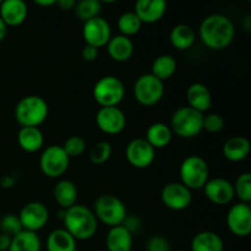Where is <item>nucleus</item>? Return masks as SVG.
I'll list each match as a JSON object with an SVG mask.
<instances>
[{
    "label": "nucleus",
    "instance_id": "1",
    "mask_svg": "<svg viewBox=\"0 0 251 251\" xmlns=\"http://www.w3.org/2000/svg\"><path fill=\"white\" fill-rule=\"evenodd\" d=\"M199 36L207 48L222 50L227 48L234 39V24L226 15L211 14L201 21Z\"/></svg>",
    "mask_w": 251,
    "mask_h": 251
},
{
    "label": "nucleus",
    "instance_id": "2",
    "mask_svg": "<svg viewBox=\"0 0 251 251\" xmlns=\"http://www.w3.org/2000/svg\"><path fill=\"white\" fill-rule=\"evenodd\" d=\"M64 229L77 242L93 238L98 229V221L91 208L83 205H74L64 213Z\"/></svg>",
    "mask_w": 251,
    "mask_h": 251
},
{
    "label": "nucleus",
    "instance_id": "3",
    "mask_svg": "<svg viewBox=\"0 0 251 251\" xmlns=\"http://www.w3.org/2000/svg\"><path fill=\"white\" fill-rule=\"evenodd\" d=\"M49 107L46 100L36 95L21 98L15 107V119L21 127H38L46 122Z\"/></svg>",
    "mask_w": 251,
    "mask_h": 251
},
{
    "label": "nucleus",
    "instance_id": "4",
    "mask_svg": "<svg viewBox=\"0 0 251 251\" xmlns=\"http://www.w3.org/2000/svg\"><path fill=\"white\" fill-rule=\"evenodd\" d=\"M92 211L98 222L110 228L122 226L127 216L125 203L119 198L110 194L98 196L93 203Z\"/></svg>",
    "mask_w": 251,
    "mask_h": 251
},
{
    "label": "nucleus",
    "instance_id": "5",
    "mask_svg": "<svg viewBox=\"0 0 251 251\" xmlns=\"http://www.w3.org/2000/svg\"><path fill=\"white\" fill-rule=\"evenodd\" d=\"M202 113L188 107H180L172 114L171 127L172 132L183 139L195 137L202 131Z\"/></svg>",
    "mask_w": 251,
    "mask_h": 251
},
{
    "label": "nucleus",
    "instance_id": "6",
    "mask_svg": "<svg viewBox=\"0 0 251 251\" xmlns=\"http://www.w3.org/2000/svg\"><path fill=\"white\" fill-rule=\"evenodd\" d=\"M179 176H180V183L185 185L186 188L193 190H200L205 186L210 178V169L208 164L202 157L188 156L180 164L179 168Z\"/></svg>",
    "mask_w": 251,
    "mask_h": 251
},
{
    "label": "nucleus",
    "instance_id": "7",
    "mask_svg": "<svg viewBox=\"0 0 251 251\" xmlns=\"http://www.w3.org/2000/svg\"><path fill=\"white\" fill-rule=\"evenodd\" d=\"M124 96L125 86L117 76H103L93 86V98L100 107H118Z\"/></svg>",
    "mask_w": 251,
    "mask_h": 251
},
{
    "label": "nucleus",
    "instance_id": "8",
    "mask_svg": "<svg viewBox=\"0 0 251 251\" xmlns=\"http://www.w3.org/2000/svg\"><path fill=\"white\" fill-rule=\"evenodd\" d=\"M164 83L151 73L139 76L134 85L135 100L145 107L157 104L163 98Z\"/></svg>",
    "mask_w": 251,
    "mask_h": 251
},
{
    "label": "nucleus",
    "instance_id": "9",
    "mask_svg": "<svg viewBox=\"0 0 251 251\" xmlns=\"http://www.w3.org/2000/svg\"><path fill=\"white\" fill-rule=\"evenodd\" d=\"M70 158L60 145H50L43 150L39 158V168L48 178H59L68 171Z\"/></svg>",
    "mask_w": 251,
    "mask_h": 251
},
{
    "label": "nucleus",
    "instance_id": "10",
    "mask_svg": "<svg viewBox=\"0 0 251 251\" xmlns=\"http://www.w3.org/2000/svg\"><path fill=\"white\" fill-rule=\"evenodd\" d=\"M17 216L24 230L37 233L48 223L49 210L44 203L39 201H32L26 203Z\"/></svg>",
    "mask_w": 251,
    "mask_h": 251
},
{
    "label": "nucleus",
    "instance_id": "11",
    "mask_svg": "<svg viewBox=\"0 0 251 251\" xmlns=\"http://www.w3.org/2000/svg\"><path fill=\"white\" fill-rule=\"evenodd\" d=\"M162 202L172 211H183L190 206L193 193L180 181H172L166 184L161 191Z\"/></svg>",
    "mask_w": 251,
    "mask_h": 251
},
{
    "label": "nucleus",
    "instance_id": "12",
    "mask_svg": "<svg viewBox=\"0 0 251 251\" xmlns=\"http://www.w3.org/2000/svg\"><path fill=\"white\" fill-rule=\"evenodd\" d=\"M226 223L230 233L245 238L251 233V208L249 203L238 202L228 210Z\"/></svg>",
    "mask_w": 251,
    "mask_h": 251
},
{
    "label": "nucleus",
    "instance_id": "13",
    "mask_svg": "<svg viewBox=\"0 0 251 251\" xmlns=\"http://www.w3.org/2000/svg\"><path fill=\"white\" fill-rule=\"evenodd\" d=\"M82 36L86 44L100 49L107 46L109 39L112 38V28L107 20L97 16L83 22Z\"/></svg>",
    "mask_w": 251,
    "mask_h": 251
},
{
    "label": "nucleus",
    "instance_id": "14",
    "mask_svg": "<svg viewBox=\"0 0 251 251\" xmlns=\"http://www.w3.org/2000/svg\"><path fill=\"white\" fill-rule=\"evenodd\" d=\"M125 157L134 168L145 169L153 163L156 158V150L145 139H134L126 145Z\"/></svg>",
    "mask_w": 251,
    "mask_h": 251
},
{
    "label": "nucleus",
    "instance_id": "15",
    "mask_svg": "<svg viewBox=\"0 0 251 251\" xmlns=\"http://www.w3.org/2000/svg\"><path fill=\"white\" fill-rule=\"evenodd\" d=\"M98 129L108 135H118L126 126V117L119 107H100L96 114Z\"/></svg>",
    "mask_w": 251,
    "mask_h": 251
},
{
    "label": "nucleus",
    "instance_id": "16",
    "mask_svg": "<svg viewBox=\"0 0 251 251\" xmlns=\"http://www.w3.org/2000/svg\"><path fill=\"white\" fill-rule=\"evenodd\" d=\"M203 193L215 205H228L234 199V189L233 184L225 178L208 179L203 186Z\"/></svg>",
    "mask_w": 251,
    "mask_h": 251
},
{
    "label": "nucleus",
    "instance_id": "17",
    "mask_svg": "<svg viewBox=\"0 0 251 251\" xmlns=\"http://www.w3.org/2000/svg\"><path fill=\"white\" fill-rule=\"evenodd\" d=\"M167 7L168 4L166 0H139L135 4L134 12L137 15L142 25L154 24L166 15Z\"/></svg>",
    "mask_w": 251,
    "mask_h": 251
},
{
    "label": "nucleus",
    "instance_id": "18",
    "mask_svg": "<svg viewBox=\"0 0 251 251\" xmlns=\"http://www.w3.org/2000/svg\"><path fill=\"white\" fill-rule=\"evenodd\" d=\"M28 15V7L24 0H4L0 4V17L6 26H20Z\"/></svg>",
    "mask_w": 251,
    "mask_h": 251
},
{
    "label": "nucleus",
    "instance_id": "19",
    "mask_svg": "<svg viewBox=\"0 0 251 251\" xmlns=\"http://www.w3.org/2000/svg\"><path fill=\"white\" fill-rule=\"evenodd\" d=\"M188 107L200 113L207 112L212 105V95L210 88L201 82H194L186 90Z\"/></svg>",
    "mask_w": 251,
    "mask_h": 251
},
{
    "label": "nucleus",
    "instance_id": "20",
    "mask_svg": "<svg viewBox=\"0 0 251 251\" xmlns=\"http://www.w3.org/2000/svg\"><path fill=\"white\" fill-rule=\"evenodd\" d=\"M108 55L114 61L124 63L127 61L134 54V43L129 37L117 34L112 36L109 42L107 43Z\"/></svg>",
    "mask_w": 251,
    "mask_h": 251
},
{
    "label": "nucleus",
    "instance_id": "21",
    "mask_svg": "<svg viewBox=\"0 0 251 251\" xmlns=\"http://www.w3.org/2000/svg\"><path fill=\"white\" fill-rule=\"evenodd\" d=\"M54 200L63 210L73 207L77 201L78 191L75 184L68 179H61L55 184L53 190Z\"/></svg>",
    "mask_w": 251,
    "mask_h": 251
},
{
    "label": "nucleus",
    "instance_id": "22",
    "mask_svg": "<svg viewBox=\"0 0 251 251\" xmlns=\"http://www.w3.org/2000/svg\"><path fill=\"white\" fill-rule=\"evenodd\" d=\"M107 251H131L132 234L123 226L112 227L105 237Z\"/></svg>",
    "mask_w": 251,
    "mask_h": 251
},
{
    "label": "nucleus",
    "instance_id": "23",
    "mask_svg": "<svg viewBox=\"0 0 251 251\" xmlns=\"http://www.w3.org/2000/svg\"><path fill=\"white\" fill-rule=\"evenodd\" d=\"M191 251H223L225 243L220 234L212 230H202L194 235L190 244Z\"/></svg>",
    "mask_w": 251,
    "mask_h": 251
},
{
    "label": "nucleus",
    "instance_id": "24",
    "mask_svg": "<svg viewBox=\"0 0 251 251\" xmlns=\"http://www.w3.org/2000/svg\"><path fill=\"white\" fill-rule=\"evenodd\" d=\"M250 152V142L244 136H233L223 145V154L230 162H242Z\"/></svg>",
    "mask_w": 251,
    "mask_h": 251
},
{
    "label": "nucleus",
    "instance_id": "25",
    "mask_svg": "<svg viewBox=\"0 0 251 251\" xmlns=\"http://www.w3.org/2000/svg\"><path fill=\"white\" fill-rule=\"evenodd\" d=\"M17 144L28 153L39 151L43 147V132L39 127H21L17 134Z\"/></svg>",
    "mask_w": 251,
    "mask_h": 251
},
{
    "label": "nucleus",
    "instance_id": "26",
    "mask_svg": "<svg viewBox=\"0 0 251 251\" xmlns=\"http://www.w3.org/2000/svg\"><path fill=\"white\" fill-rule=\"evenodd\" d=\"M172 137H173V132H172L169 125L164 124V123H153L147 129L145 140L154 150H157L168 146L172 141Z\"/></svg>",
    "mask_w": 251,
    "mask_h": 251
},
{
    "label": "nucleus",
    "instance_id": "27",
    "mask_svg": "<svg viewBox=\"0 0 251 251\" xmlns=\"http://www.w3.org/2000/svg\"><path fill=\"white\" fill-rule=\"evenodd\" d=\"M77 242L64 228L54 229L47 238V251H76Z\"/></svg>",
    "mask_w": 251,
    "mask_h": 251
},
{
    "label": "nucleus",
    "instance_id": "28",
    "mask_svg": "<svg viewBox=\"0 0 251 251\" xmlns=\"http://www.w3.org/2000/svg\"><path fill=\"white\" fill-rule=\"evenodd\" d=\"M196 33L191 26L186 24H179L172 28L169 33V41L174 48L179 50H186L195 43Z\"/></svg>",
    "mask_w": 251,
    "mask_h": 251
},
{
    "label": "nucleus",
    "instance_id": "29",
    "mask_svg": "<svg viewBox=\"0 0 251 251\" xmlns=\"http://www.w3.org/2000/svg\"><path fill=\"white\" fill-rule=\"evenodd\" d=\"M42 242L37 233L22 230L12 237L9 251H41Z\"/></svg>",
    "mask_w": 251,
    "mask_h": 251
},
{
    "label": "nucleus",
    "instance_id": "30",
    "mask_svg": "<svg viewBox=\"0 0 251 251\" xmlns=\"http://www.w3.org/2000/svg\"><path fill=\"white\" fill-rule=\"evenodd\" d=\"M176 69H178V64H176L174 56L169 55V54H162V55L157 56L152 63L151 74L156 76L158 80L166 81L176 74Z\"/></svg>",
    "mask_w": 251,
    "mask_h": 251
},
{
    "label": "nucleus",
    "instance_id": "31",
    "mask_svg": "<svg viewBox=\"0 0 251 251\" xmlns=\"http://www.w3.org/2000/svg\"><path fill=\"white\" fill-rule=\"evenodd\" d=\"M117 26L120 32L119 34L130 38L131 36L139 33L142 27V22L140 21V19L134 11H126L120 15L119 19H118Z\"/></svg>",
    "mask_w": 251,
    "mask_h": 251
},
{
    "label": "nucleus",
    "instance_id": "32",
    "mask_svg": "<svg viewBox=\"0 0 251 251\" xmlns=\"http://www.w3.org/2000/svg\"><path fill=\"white\" fill-rule=\"evenodd\" d=\"M75 14L81 21L86 22L91 19L100 16L102 5L98 0H81L75 4Z\"/></svg>",
    "mask_w": 251,
    "mask_h": 251
},
{
    "label": "nucleus",
    "instance_id": "33",
    "mask_svg": "<svg viewBox=\"0 0 251 251\" xmlns=\"http://www.w3.org/2000/svg\"><path fill=\"white\" fill-rule=\"evenodd\" d=\"M234 196L239 199V202L249 203L251 201V174L249 172L242 173L233 184Z\"/></svg>",
    "mask_w": 251,
    "mask_h": 251
},
{
    "label": "nucleus",
    "instance_id": "34",
    "mask_svg": "<svg viewBox=\"0 0 251 251\" xmlns=\"http://www.w3.org/2000/svg\"><path fill=\"white\" fill-rule=\"evenodd\" d=\"M112 145L108 141H100L91 149L90 151V161L93 164H104L112 156Z\"/></svg>",
    "mask_w": 251,
    "mask_h": 251
},
{
    "label": "nucleus",
    "instance_id": "35",
    "mask_svg": "<svg viewBox=\"0 0 251 251\" xmlns=\"http://www.w3.org/2000/svg\"><path fill=\"white\" fill-rule=\"evenodd\" d=\"M0 230L2 234H6L11 238L22 232L24 228L20 222L19 216L14 215V213H7L4 217L0 218Z\"/></svg>",
    "mask_w": 251,
    "mask_h": 251
},
{
    "label": "nucleus",
    "instance_id": "36",
    "mask_svg": "<svg viewBox=\"0 0 251 251\" xmlns=\"http://www.w3.org/2000/svg\"><path fill=\"white\" fill-rule=\"evenodd\" d=\"M61 147H63L65 153L69 156V158H75V157L81 156L85 152L86 141L81 136L74 135V136H70L69 139H66V141L64 142V145Z\"/></svg>",
    "mask_w": 251,
    "mask_h": 251
},
{
    "label": "nucleus",
    "instance_id": "37",
    "mask_svg": "<svg viewBox=\"0 0 251 251\" xmlns=\"http://www.w3.org/2000/svg\"><path fill=\"white\" fill-rule=\"evenodd\" d=\"M225 127V119L218 113H210L207 115H203L202 130H206L211 134H217L222 131Z\"/></svg>",
    "mask_w": 251,
    "mask_h": 251
},
{
    "label": "nucleus",
    "instance_id": "38",
    "mask_svg": "<svg viewBox=\"0 0 251 251\" xmlns=\"http://www.w3.org/2000/svg\"><path fill=\"white\" fill-rule=\"evenodd\" d=\"M146 251H172L168 239L163 235H152L146 243Z\"/></svg>",
    "mask_w": 251,
    "mask_h": 251
},
{
    "label": "nucleus",
    "instance_id": "39",
    "mask_svg": "<svg viewBox=\"0 0 251 251\" xmlns=\"http://www.w3.org/2000/svg\"><path fill=\"white\" fill-rule=\"evenodd\" d=\"M122 226L125 228V229H127L132 235H134V234H136V233L140 230V228H141V222H140L139 218L135 217V216L127 215Z\"/></svg>",
    "mask_w": 251,
    "mask_h": 251
},
{
    "label": "nucleus",
    "instance_id": "40",
    "mask_svg": "<svg viewBox=\"0 0 251 251\" xmlns=\"http://www.w3.org/2000/svg\"><path fill=\"white\" fill-rule=\"evenodd\" d=\"M98 54H100V49L95 48L92 46H88V44H86L82 48V50H81V56L87 63H92V61L97 60Z\"/></svg>",
    "mask_w": 251,
    "mask_h": 251
},
{
    "label": "nucleus",
    "instance_id": "41",
    "mask_svg": "<svg viewBox=\"0 0 251 251\" xmlns=\"http://www.w3.org/2000/svg\"><path fill=\"white\" fill-rule=\"evenodd\" d=\"M76 2L74 0H58L55 5H58V7L63 11H70L75 7Z\"/></svg>",
    "mask_w": 251,
    "mask_h": 251
},
{
    "label": "nucleus",
    "instance_id": "42",
    "mask_svg": "<svg viewBox=\"0 0 251 251\" xmlns=\"http://www.w3.org/2000/svg\"><path fill=\"white\" fill-rule=\"evenodd\" d=\"M11 237L0 233V251H9L10 245H11Z\"/></svg>",
    "mask_w": 251,
    "mask_h": 251
},
{
    "label": "nucleus",
    "instance_id": "43",
    "mask_svg": "<svg viewBox=\"0 0 251 251\" xmlns=\"http://www.w3.org/2000/svg\"><path fill=\"white\" fill-rule=\"evenodd\" d=\"M34 4H37L38 6L49 7V6H53V5H55L56 1L55 0H34Z\"/></svg>",
    "mask_w": 251,
    "mask_h": 251
},
{
    "label": "nucleus",
    "instance_id": "44",
    "mask_svg": "<svg viewBox=\"0 0 251 251\" xmlns=\"http://www.w3.org/2000/svg\"><path fill=\"white\" fill-rule=\"evenodd\" d=\"M6 33H7V26L4 24L1 17H0V42L6 37Z\"/></svg>",
    "mask_w": 251,
    "mask_h": 251
},
{
    "label": "nucleus",
    "instance_id": "45",
    "mask_svg": "<svg viewBox=\"0 0 251 251\" xmlns=\"http://www.w3.org/2000/svg\"><path fill=\"white\" fill-rule=\"evenodd\" d=\"M100 251H107V250H100Z\"/></svg>",
    "mask_w": 251,
    "mask_h": 251
},
{
    "label": "nucleus",
    "instance_id": "46",
    "mask_svg": "<svg viewBox=\"0 0 251 251\" xmlns=\"http://www.w3.org/2000/svg\"><path fill=\"white\" fill-rule=\"evenodd\" d=\"M176 251H183V250H176Z\"/></svg>",
    "mask_w": 251,
    "mask_h": 251
},
{
    "label": "nucleus",
    "instance_id": "47",
    "mask_svg": "<svg viewBox=\"0 0 251 251\" xmlns=\"http://www.w3.org/2000/svg\"><path fill=\"white\" fill-rule=\"evenodd\" d=\"M0 4H1V0H0Z\"/></svg>",
    "mask_w": 251,
    "mask_h": 251
}]
</instances>
